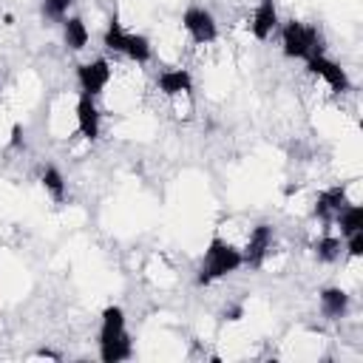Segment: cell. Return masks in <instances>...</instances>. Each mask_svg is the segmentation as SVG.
<instances>
[{"instance_id":"obj_21","label":"cell","mask_w":363,"mask_h":363,"mask_svg":"<svg viewBox=\"0 0 363 363\" xmlns=\"http://www.w3.org/2000/svg\"><path fill=\"white\" fill-rule=\"evenodd\" d=\"M9 145H11V147H20V145H23V125H20V122L11 125V139H9Z\"/></svg>"},{"instance_id":"obj_4","label":"cell","mask_w":363,"mask_h":363,"mask_svg":"<svg viewBox=\"0 0 363 363\" xmlns=\"http://www.w3.org/2000/svg\"><path fill=\"white\" fill-rule=\"evenodd\" d=\"M182 26H184V31L190 34V40L196 45H207V43H213L218 37L216 17L207 9H201V6H190L184 11V17H182Z\"/></svg>"},{"instance_id":"obj_2","label":"cell","mask_w":363,"mask_h":363,"mask_svg":"<svg viewBox=\"0 0 363 363\" xmlns=\"http://www.w3.org/2000/svg\"><path fill=\"white\" fill-rule=\"evenodd\" d=\"M241 264H244L241 250L233 247L230 241H224L221 235H213L210 244H207V250H204V261H201V269H199V278L196 281L201 286H207V284H213V281L235 272Z\"/></svg>"},{"instance_id":"obj_7","label":"cell","mask_w":363,"mask_h":363,"mask_svg":"<svg viewBox=\"0 0 363 363\" xmlns=\"http://www.w3.org/2000/svg\"><path fill=\"white\" fill-rule=\"evenodd\" d=\"M269 244H272V227L269 224H255L250 238H247V247H244V264L250 267H261L267 252H269Z\"/></svg>"},{"instance_id":"obj_17","label":"cell","mask_w":363,"mask_h":363,"mask_svg":"<svg viewBox=\"0 0 363 363\" xmlns=\"http://www.w3.org/2000/svg\"><path fill=\"white\" fill-rule=\"evenodd\" d=\"M315 255H318V261H335L337 255H340V238L337 235H320L318 241H315Z\"/></svg>"},{"instance_id":"obj_23","label":"cell","mask_w":363,"mask_h":363,"mask_svg":"<svg viewBox=\"0 0 363 363\" xmlns=\"http://www.w3.org/2000/svg\"><path fill=\"white\" fill-rule=\"evenodd\" d=\"M37 357H51V360H60V354H57V352H51V349H43V352H37Z\"/></svg>"},{"instance_id":"obj_13","label":"cell","mask_w":363,"mask_h":363,"mask_svg":"<svg viewBox=\"0 0 363 363\" xmlns=\"http://www.w3.org/2000/svg\"><path fill=\"white\" fill-rule=\"evenodd\" d=\"M119 54H125V57L133 60V62H147V60L153 57V51H150V40L142 37V34H128V31H125V40H122Z\"/></svg>"},{"instance_id":"obj_11","label":"cell","mask_w":363,"mask_h":363,"mask_svg":"<svg viewBox=\"0 0 363 363\" xmlns=\"http://www.w3.org/2000/svg\"><path fill=\"white\" fill-rule=\"evenodd\" d=\"M346 204V184H335V187H326L318 201H315V216L323 218V221H332L335 213Z\"/></svg>"},{"instance_id":"obj_16","label":"cell","mask_w":363,"mask_h":363,"mask_svg":"<svg viewBox=\"0 0 363 363\" xmlns=\"http://www.w3.org/2000/svg\"><path fill=\"white\" fill-rule=\"evenodd\" d=\"M40 182H43V187L48 190V196H51L54 201H62V199H65V179H62V173H60L54 164L43 167Z\"/></svg>"},{"instance_id":"obj_15","label":"cell","mask_w":363,"mask_h":363,"mask_svg":"<svg viewBox=\"0 0 363 363\" xmlns=\"http://www.w3.org/2000/svg\"><path fill=\"white\" fill-rule=\"evenodd\" d=\"M62 34H65V45L71 51H82L88 45V28H85V23L79 17H68L62 23Z\"/></svg>"},{"instance_id":"obj_1","label":"cell","mask_w":363,"mask_h":363,"mask_svg":"<svg viewBox=\"0 0 363 363\" xmlns=\"http://www.w3.org/2000/svg\"><path fill=\"white\" fill-rule=\"evenodd\" d=\"M133 354V343L125 332V312L122 306H105L102 309V326H99V357L102 363H119Z\"/></svg>"},{"instance_id":"obj_6","label":"cell","mask_w":363,"mask_h":363,"mask_svg":"<svg viewBox=\"0 0 363 363\" xmlns=\"http://www.w3.org/2000/svg\"><path fill=\"white\" fill-rule=\"evenodd\" d=\"M306 68H309V74L320 77V79H323L335 94H343V91H349V88H352V82H349L346 71H343L335 60H329V57H323V54L309 57V60H306Z\"/></svg>"},{"instance_id":"obj_5","label":"cell","mask_w":363,"mask_h":363,"mask_svg":"<svg viewBox=\"0 0 363 363\" xmlns=\"http://www.w3.org/2000/svg\"><path fill=\"white\" fill-rule=\"evenodd\" d=\"M77 82L82 88V94L96 96L102 94V88L111 82V62L108 60H91V62H79L77 65Z\"/></svg>"},{"instance_id":"obj_19","label":"cell","mask_w":363,"mask_h":363,"mask_svg":"<svg viewBox=\"0 0 363 363\" xmlns=\"http://www.w3.org/2000/svg\"><path fill=\"white\" fill-rule=\"evenodd\" d=\"M71 3H74V0H43V14H45L48 20H60V17L68 11Z\"/></svg>"},{"instance_id":"obj_12","label":"cell","mask_w":363,"mask_h":363,"mask_svg":"<svg viewBox=\"0 0 363 363\" xmlns=\"http://www.w3.org/2000/svg\"><path fill=\"white\" fill-rule=\"evenodd\" d=\"M349 309V295L340 289V286H326L320 289V312L329 318V320H340Z\"/></svg>"},{"instance_id":"obj_3","label":"cell","mask_w":363,"mask_h":363,"mask_svg":"<svg viewBox=\"0 0 363 363\" xmlns=\"http://www.w3.org/2000/svg\"><path fill=\"white\" fill-rule=\"evenodd\" d=\"M281 43H284V54L292 60H309L315 54H323V37L318 34L315 26H306L301 20L284 23Z\"/></svg>"},{"instance_id":"obj_8","label":"cell","mask_w":363,"mask_h":363,"mask_svg":"<svg viewBox=\"0 0 363 363\" xmlns=\"http://www.w3.org/2000/svg\"><path fill=\"white\" fill-rule=\"evenodd\" d=\"M77 128H79V136L88 142L99 139V108L88 94H82L77 102Z\"/></svg>"},{"instance_id":"obj_10","label":"cell","mask_w":363,"mask_h":363,"mask_svg":"<svg viewBox=\"0 0 363 363\" xmlns=\"http://www.w3.org/2000/svg\"><path fill=\"white\" fill-rule=\"evenodd\" d=\"M159 91L164 96H179V94H187L193 88V77L187 68H170V71H162L159 79H156Z\"/></svg>"},{"instance_id":"obj_20","label":"cell","mask_w":363,"mask_h":363,"mask_svg":"<svg viewBox=\"0 0 363 363\" xmlns=\"http://www.w3.org/2000/svg\"><path fill=\"white\" fill-rule=\"evenodd\" d=\"M346 252H349L352 258H360V255H363V230L346 235Z\"/></svg>"},{"instance_id":"obj_22","label":"cell","mask_w":363,"mask_h":363,"mask_svg":"<svg viewBox=\"0 0 363 363\" xmlns=\"http://www.w3.org/2000/svg\"><path fill=\"white\" fill-rule=\"evenodd\" d=\"M241 318H244V306L235 303V306H227L224 309V320H241Z\"/></svg>"},{"instance_id":"obj_9","label":"cell","mask_w":363,"mask_h":363,"mask_svg":"<svg viewBox=\"0 0 363 363\" xmlns=\"http://www.w3.org/2000/svg\"><path fill=\"white\" fill-rule=\"evenodd\" d=\"M275 28H278V9H275V0H261V3L255 6L250 31H252L255 40H267Z\"/></svg>"},{"instance_id":"obj_14","label":"cell","mask_w":363,"mask_h":363,"mask_svg":"<svg viewBox=\"0 0 363 363\" xmlns=\"http://www.w3.org/2000/svg\"><path fill=\"white\" fill-rule=\"evenodd\" d=\"M335 221L340 227V235H352L357 230H363V207L360 204H343L337 213H335Z\"/></svg>"},{"instance_id":"obj_18","label":"cell","mask_w":363,"mask_h":363,"mask_svg":"<svg viewBox=\"0 0 363 363\" xmlns=\"http://www.w3.org/2000/svg\"><path fill=\"white\" fill-rule=\"evenodd\" d=\"M122 40H125V28H122L119 17L113 14V17H111V23H108V28H105V37H102V43H105V48H111V51H116V54H119V48H122Z\"/></svg>"}]
</instances>
